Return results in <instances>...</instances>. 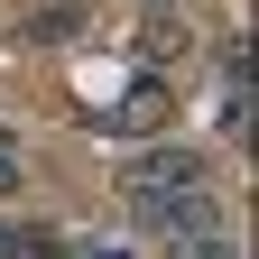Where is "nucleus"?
<instances>
[{"label": "nucleus", "instance_id": "nucleus-1", "mask_svg": "<svg viewBox=\"0 0 259 259\" xmlns=\"http://www.w3.org/2000/svg\"><path fill=\"white\" fill-rule=\"evenodd\" d=\"M130 222L139 232H157V241H204V232H222V204H213V185H167V194H130Z\"/></svg>", "mask_w": 259, "mask_h": 259}, {"label": "nucleus", "instance_id": "nucleus-2", "mask_svg": "<svg viewBox=\"0 0 259 259\" xmlns=\"http://www.w3.org/2000/svg\"><path fill=\"white\" fill-rule=\"evenodd\" d=\"M167 185H204V157L194 148H139L120 167V194H167Z\"/></svg>", "mask_w": 259, "mask_h": 259}, {"label": "nucleus", "instance_id": "nucleus-3", "mask_svg": "<svg viewBox=\"0 0 259 259\" xmlns=\"http://www.w3.org/2000/svg\"><path fill=\"white\" fill-rule=\"evenodd\" d=\"M157 120H167V93H157V83H139V93H130V102L111 111V130H120V139H148Z\"/></svg>", "mask_w": 259, "mask_h": 259}, {"label": "nucleus", "instance_id": "nucleus-4", "mask_svg": "<svg viewBox=\"0 0 259 259\" xmlns=\"http://www.w3.org/2000/svg\"><path fill=\"white\" fill-rule=\"evenodd\" d=\"M176 259H241L232 232H204V241H176Z\"/></svg>", "mask_w": 259, "mask_h": 259}, {"label": "nucleus", "instance_id": "nucleus-5", "mask_svg": "<svg viewBox=\"0 0 259 259\" xmlns=\"http://www.w3.org/2000/svg\"><path fill=\"white\" fill-rule=\"evenodd\" d=\"M0 194H19V148H10V130H0Z\"/></svg>", "mask_w": 259, "mask_h": 259}, {"label": "nucleus", "instance_id": "nucleus-6", "mask_svg": "<svg viewBox=\"0 0 259 259\" xmlns=\"http://www.w3.org/2000/svg\"><path fill=\"white\" fill-rule=\"evenodd\" d=\"M148 10H157V0H148Z\"/></svg>", "mask_w": 259, "mask_h": 259}]
</instances>
